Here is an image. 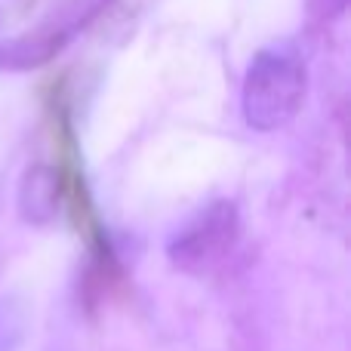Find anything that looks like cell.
Masks as SVG:
<instances>
[{
  "label": "cell",
  "mask_w": 351,
  "mask_h": 351,
  "mask_svg": "<svg viewBox=\"0 0 351 351\" xmlns=\"http://www.w3.org/2000/svg\"><path fill=\"white\" fill-rule=\"evenodd\" d=\"M308 74L296 53L262 49L253 56L241 90L243 121L256 133H274L302 111Z\"/></svg>",
  "instance_id": "obj_1"
},
{
  "label": "cell",
  "mask_w": 351,
  "mask_h": 351,
  "mask_svg": "<svg viewBox=\"0 0 351 351\" xmlns=\"http://www.w3.org/2000/svg\"><path fill=\"white\" fill-rule=\"evenodd\" d=\"M237 234H241L237 206L231 200H213L167 243V256L179 271L204 278L231 256Z\"/></svg>",
  "instance_id": "obj_2"
},
{
  "label": "cell",
  "mask_w": 351,
  "mask_h": 351,
  "mask_svg": "<svg viewBox=\"0 0 351 351\" xmlns=\"http://www.w3.org/2000/svg\"><path fill=\"white\" fill-rule=\"evenodd\" d=\"M68 31L62 28H40L19 34L12 40L0 43V71H34L43 68L65 49Z\"/></svg>",
  "instance_id": "obj_3"
},
{
  "label": "cell",
  "mask_w": 351,
  "mask_h": 351,
  "mask_svg": "<svg viewBox=\"0 0 351 351\" xmlns=\"http://www.w3.org/2000/svg\"><path fill=\"white\" fill-rule=\"evenodd\" d=\"M311 3H321V16L324 19H330V16H336V12L346 10V0H311Z\"/></svg>",
  "instance_id": "obj_5"
},
{
  "label": "cell",
  "mask_w": 351,
  "mask_h": 351,
  "mask_svg": "<svg viewBox=\"0 0 351 351\" xmlns=\"http://www.w3.org/2000/svg\"><path fill=\"white\" fill-rule=\"evenodd\" d=\"M62 206V182L56 167L34 164L28 167L19 185V213L31 225H47Z\"/></svg>",
  "instance_id": "obj_4"
}]
</instances>
